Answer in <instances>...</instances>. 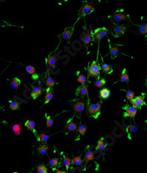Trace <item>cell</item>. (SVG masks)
Wrapping results in <instances>:
<instances>
[{
	"instance_id": "1",
	"label": "cell",
	"mask_w": 147,
	"mask_h": 173,
	"mask_svg": "<svg viewBox=\"0 0 147 173\" xmlns=\"http://www.w3.org/2000/svg\"><path fill=\"white\" fill-rule=\"evenodd\" d=\"M94 10H95V8H94V5L90 3H88L87 1H83L82 7H80L78 12V19L92 14Z\"/></svg>"
},
{
	"instance_id": "2",
	"label": "cell",
	"mask_w": 147,
	"mask_h": 173,
	"mask_svg": "<svg viewBox=\"0 0 147 173\" xmlns=\"http://www.w3.org/2000/svg\"><path fill=\"white\" fill-rule=\"evenodd\" d=\"M102 101L98 102L97 103H90L89 104L88 107V112L90 116H93L94 117H98V116L100 113L101 106H102Z\"/></svg>"
},
{
	"instance_id": "3",
	"label": "cell",
	"mask_w": 147,
	"mask_h": 173,
	"mask_svg": "<svg viewBox=\"0 0 147 173\" xmlns=\"http://www.w3.org/2000/svg\"><path fill=\"white\" fill-rule=\"evenodd\" d=\"M110 18L112 19L113 23H119L122 21L129 20V16L124 14V12L120 10H118L113 16H110Z\"/></svg>"
},
{
	"instance_id": "4",
	"label": "cell",
	"mask_w": 147,
	"mask_h": 173,
	"mask_svg": "<svg viewBox=\"0 0 147 173\" xmlns=\"http://www.w3.org/2000/svg\"><path fill=\"white\" fill-rule=\"evenodd\" d=\"M102 69L100 65L97 61H93L88 67V73L90 76L99 77L100 75V70Z\"/></svg>"
},
{
	"instance_id": "5",
	"label": "cell",
	"mask_w": 147,
	"mask_h": 173,
	"mask_svg": "<svg viewBox=\"0 0 147 173\" xmlns=\"http://www.w3.org/2000/svg\"><path fill=\"white\" fill-rule=\"evenodd\" d=\"M81 40L83 42L85 47L88 48L89 45H90L91 42L94 40V33L91 31H89L88 30H85V33H83L81 37Z\"/></svg>"
},
{
	"instance_id": "6",
	"label": "cell",
	"mask_w": 147,
	"mask_h": 173,
	"mask_svg": "<svg viewBox=\"0 0 147 173\" xmlns=\"http://www.w3.org/2000/svg\"><path fill=\"white\" fill-rule=\"evenodd\" d=\"M108 34V30L105 27H99L96 29L94 31V40L96 42H99V41L105 37Z\"/></svg>"
},
{
	"instance_id": "7",
	"label": "cell",
	"mask_w": 147,
	"mask_h": 173,
	"mask_svg": "<svg viewBox=\"0 0 147 173\" xmlns=\"http://www.w3.org/2000/svg\"><path fill=\"white\" fill-rule=\"evenodd\" d=\"M74 26H71V27H67L63 30L62 33L59 35V38L60 41H65L66 42L69 43L71 38L72 33L74 32Z\"/></svg>"
},
{
	"instance_id": "8",
	"label": "cell",
	"mask_w": 147,
	"mask_h": 173,
	"mask_svg": "<svg viewBox=\"0 0 147 173\" xmlns=\"http://www.w3.org/2000/svg\"><path fill=\"white\" fill-rule=\"evenodd\" d=\"M127 30V27L124 25H115L113 27V30L111 31V33L115 38H120L121 36L124 35V33Z\"/></svg>"
},
{
	"instance_id": "9",
	"label": "cell",
	"mask_w": 147,
	"mask_h": 173,
	"mask_svg": "<svg viewBox=\"0 0 147 173\" xmlns=\"http://www.w3.org/2000/svg\"><path fill=\"white\" fill-rule=\"evenodd\" d=\"M144 97H145V94H142V95L136 97L131 100V103H132V106L135 107L136 108H140L144 105H145V102H144Z\"/></svg>"
},
{
	"instance_id": "10",
	"label": "cell",
	"mask_w": 147,
	"mask_h": 173,
	"mask_svg": "<svg viewBox=\"0 0 147 173\" xmlns=\"http://www.w3.org/2000/svg\"><path fill=\"white\" fill-rule=\"evenodd\" d=\"M108 43H109V49H110V54L111 59L116 58L118 57V55L121 53L120 50H119V47H117V45H112L110 43V41L108 39Z\"/></svg>"
},
{
	"instance_id": "11",
	"label": "cell",
	"mask_w": 147,
	"mask_h": 173,
	"mask_svg": "<svg viewBox=\"0 0 147 173\" xmlns=\"http://www.w3.org/2000/svg\"><path fill=\"white\" fill-rule=\"evenodd\" d=\"M125 110V113H124V117L127 116L131 118H134L136 117V113H137V108H136L133 106H129V105H127L124 108Z\"/></svg>"
},
{
	"instance_id": "12",
	"label": "cell",
	"mask_w": 147,
	"mask_h": 173,
	"mask_svg": "<svg viewBox=\"0 0 147 173\" xmlns=\"http://www.w3.org/2000/svg\"><path fill=\"white\" fill-rule=\"evenodd\" d=\"M85 107V102L82 101H77L74 103V111L77 113H80L84 110Z\"/></svg>"
},
{
	"instance_id": "13",
	"label": "cell",
	"mask_w": 147,
	"mask_h": 173,
	"mask_svg": "<svg viewBox=\"0 0 147 173\" xmlns=\"http://www.w3.org/2000/svg\"><path fill=\"white\" fill-rule=\"evenodd\" d=\"M80 94L83 97H88V85L84 84V85H81V86L77 89V94Z\"/></svg>"
},
{
	"instance_id": "14",
	"label": "cell",
	"mask_w": 147,
	"mask_h": 173,
	"mask_svg": "<svg viewBox=\"0 0 147 173\" xmlns=\"http://www.w3.org/2000/svg\"><path fill=\"white\" fill-rule=\"evenodd\" d=\"M47 61V65L48 66L49 68H53L56 66L57 63V58L55 55H49L46 60Z\"/></svg>"
},
{
	"instance_id": "15",
	"label": "cell",
	"mask_w": 147,
	"mask_h": 173,
	"mask_svg": "<svg viewBox=\"0 0 147 173\" xmlns=\"http://www.w3.org/2000/svg\"><path fill=\"white\" fill-rule=\"evenodd\" d=\"M42 88L39 85H37V86H34L32 88V97L33 100H35L37 97H38L40 94H42Z\"/></svg>"
},
{
	"instance_id": "16",
	"label": "cell",
	"mask_w": 147,
	"mask_h": 173,
	"mask_svg": "<svg viewBox=\"0 0 147 173\" xmlns=\"http://www.w3.org/2000/svg\"><path fill=\"white\" fill-rule=\"evenodd\" d=\"M26 72L28 74L32 75V78L33 79H37L38 77V75L37 74L36 70H35V67L32 66L31 65H27L26 66Z\"/></svg>"
},
{
	"instance_id": "17",
	"label": "cell",
	"mask_w": 147,
	"mask_h": 173,
	"mask_svg": "<svg viewBox=\"0 0 147 173\" xmlns=\"http://www.w3.org/2000/svg\"><path fill=\"white\" fill-rule=\"evenodd\" d=\"M110 95V91L109 90L108 88H102V90L99 92V97L103 100H106L108 98Z\"/></svg>"
},
{
	"instance_id": "18",
	"label": "cell",
	"mask_w": 147,
	"mask_h": 173,
	"mask_svg": "<svg viewBox=\"0 0 147 173\" xmlns=\"http://www.w3.org/2000/svg\"><path fill=\"white\" fill-rule=\"evenodd\" d=\"M101 68L103 70V72H105L107 74H111L113 72V71L112 66L108 65L107 63H105L103 61H102V64H101Z\"/></svg>"
},
{
	"instance_id": "19",
	"label": "cell",
	"mask_w": 147,
	"mask_h": 173,
	"mask_svg": "<svg viewBox=\"0 0 147 173\" xmlns=\"http://www.w3.org/2000/svg\"><path fill=\"white\" fill-rule=\"evenodd\" d=\"M54 97V93L52 89H47V94H46V97H45V101H44V104H47L49 102H50L51 100L53 99Z\"/></svg>"
},
{
	"instance_id": "20",
	"label": "cell",
	"mask_w": 147,
	"mask_h": 173,
	"mask_svg": "<svg viewBox=\"0 0 147 173\" xmlns=\"http://www.w3.org/2000/svg\"><path fill=\"white\" fill-rule=\"evenodd\" d=\"M119 81L127 82V83H128L129 75H128V74H127V69H124L123 71H122V73H121V77H120V80H119Z\"/></svg>"
},
{
	"instance_id": "21",
	"label": "cell",
	"mask_w": 147,
	"mask_h": 173,
	"mask_svg": "<svg viewBox=\"0 0 147 173\" xmlns=\"http://www.w3.org/2000/svg\"><path fill=\"white\" fill-rule=\"evenodd\" d=\"M10 85H11L12 88H14V89H16L21 85V80L18 78H17V77H15V78L12 80Z\"/></svg>"
},
{
	"instance_id": "22",
	"label": "cell",
	"mask_w": 147,
	"mask_h": 173,
	"mask_svg": "<svg viewBox=\"0 0 147 173\" xmlns=\"http://www.w3.org/2000/svg\"><path fill=\"white\" fill-rule=\"evenodd\" d=\"M55 84V80L52 78V77L49 76L47 80V89H51L52 87L54 86V85Z\"/></svg>"
},
{
	"instance_id": "23",
	"label": "cell",
	"mask_w": 147,
	"mask_h": 173,
	"mask_svg": "<svg viewBox=\"0 0 147 173\" xmlns=\"http://www.w3.org/2000/svg\"><path fill=\"white\" fill-rule=\"evenodd\" d=\"M25 126L28 128L30 130H32V131H35V124L33 121L32 120H27L25 123Z\"/></svg>"
},
{
	"instance_id": "24",
	"label": "cell",
	"mask_w": 147,
	"mask_h": 173,
	"mask_svg": "<svg viewBox=\"0 0 147 173\" xmlns=\"http://www.w3.org/2000/svg\"><path fill=\"white\" fill-rule=\"evenodd\" d=\"M48 149L49 147L47 145H41V146H40L37 149V150L38 151V153H40V155H45V154L47 153Z\"/></svg>"
},
{
	"instance_id": "25",
	"label": "cell",
	"mask_w": 147,
	"mask_h": 173,
	"mask_svg": "<svg viewBox=\"0 0 147 173\" xmlns=\"http://www.w3.org/2000/svg\"><path fill=\"white\" fill-rule=\"evenodd\" d=\"M96 149L98 150H101V151H104L106 150V145L105 143L103 142V140L100 139L97 143Z\"/></svg>"
},
{
	"instance_id": "26",
	"label": "cell",
	"mask_w": 147,
	"mask_h": 173,
	"mask_svg": "<svg viewBox=\"0 0 147 173\" xmlns=\"http://www.w3.org/2000/svg\"><path fill=\"white\" fill-rule=\"evenodd\" d=\"M138 32L142 35H147V24L138 25Z\"/></svg>"
},
{
	"instance_id": "27",
	"label": "cell",
	"mask_w": 147,
	"mask_h": 173,
	"mask_svg": "<svg viewBox=\"0 0 147 173\" xmlns=\"http://www.w3.org/2000/svg\"><path fill=\"white\" fill-rule=\"evenodd\" d=\"M10 108L11 110H17L19 109V103L17 100H13V101H10Z\"/></svg>"
},
{
	"instance_id": "28",
	"label": "cell",
	"mask_w": 147,
	"mask_h": 173,
	"mask_svg": "<svg viewBox=\"0 0 147 173\" xmlns=\"http://www.w3.org/2000/svg\"><path fill=\"white\" fill-rule=\"evenodd\" d=\"M85 158L87 161H94V153L91 150H88L85 153Z\"/></svg>"
},
{
	"instance_id": "29",
	"label": "cell",
	"mask_w": 147,
	"mask_h": 173,
	"mask_svg": "<svg viewBox=\"0 0 147 173\" xmlns=\"http://www.w3.org/2000/svg\"><path fill=\"white\" fill-rule=\"evenodd\" d=\"M38 173H47V166L44 164H40L36 167Z\"/></svg>"
},
{
	"instance_id": "30",
	"label": "cell",
	"mask_w": 147,
	"mask_h": 173,
	"mask_svg": "<svg viewBox=\"0 0 147 173\" xmlns=\"http://www.w3.org/2000/svg\"><path fill=\"white\" fill-rule=\"evenodd\" d=\"M13 132L16 136H19L21 134V126L18 124H15L13 126Z\"/></svg>"
},
{
	"instance_id": "31",
	"label": "cell",
	"mask_w": 147,
	"mask_h": 173,
	"mask_svg": "<svg viewBox=\"0 0 147 173\" xmlns=\"http://www.w3.org/2000/svg\"><path fill=\"white\" fill-rule=\"evenodd\" d=\"M105 83L106 81L105 79H97L96 80L95 83H94V85L96 87H97V88H101V87H102L105 84Z\"/></svg>"
},
{
	"instance_id": "32",
	"label": "cell",
	"mask_w": 147,
	"mask_h": 173,
	"mask_svg": "<svg viewBox=\"0 0 147 173\" xmlns=\"http://www.w3.org/2000/svg\"><path fill=\"white\" fill-rule=\"evenodd\" d=\"M63 164L65 165L66 170H69V168L70 167L71 164V160L69 158V157L65 156L63 159Z\"/></svg>"
},
{
	"instance_id": "33",
	"label": "cell",
	"mask_w": 147,
	"mask_h": 173,
	"mask_svg": "<svg viewBox=\"0 0 147 173\" xmlns=\"http://www.w3.org/2000/svg\"><path fill=\"white\" fill-rule=\"evenodd\" d=\"M77 125H76L75 123H74L73 121L69 122V123L68 124V125H67V129H68L69 131H75V130H77Z\"/></svg>"
},
{
	"instance_id": "34",
	"label": "cell",
	"mask_w": 147,
	"mask_h": 173,
	"mask_svg": "<svg viewBox=\"0 0 147 173\" xmlns=\"http://www.w3.org/2000/svg\"><path fill=\"white\" fill-rule=\"evenodd\" d=\"M49 136L44 133H41L39 134V139L42 142H47L49 140Z\"/></svg>"
},
{
	"instance_id": "35",
	"label": "cell",
	"mask_w": 147,
	"mask_h": 173,
	"mask_svg": "<svg viewBox=\"0 0 147 173\" xmlns=\"http://www.w3.org/2000/svg\"><path fill=\"white\" fill-rule=\"evenodd\" d=\"M126 97L127 99L129 100H132L135 98V94H134V92L132 91H126Z\"/></svg>"
},
{
	"instance_id": "36",
	"label": "cell",
	"mask_w": 147,
	"mask_h": 173,
	"mask_svg": "<svg viewBox=\"0 0 147 173\" xmlns=\"http://www.w3.org/2000/svg\"><path fill=\"white\" fill-rule=\"evenodd\" d=\"M77 81H78L79 83H80L81 84H82V85H84V84H85V83H86V77H85V75H79L78 77H77Z\"/></svg>"
},
{
	"instance_id": "37",
	"label": "cell",
	"mask_w": 147,
	"mask_h": 173,
	"mask_svg": "<svg viewBox=\"0 0 147 173\" xmlns=\"http://www.w3.org/2000/svg\"><path fill=\"white\" fill-rule=\"evenodd\" d=\"M127 131H128L129 133H136V132L137 131V127H136V125H131L127 128Z\"/></svg>"
},
{
	"instance_id": "38",
	"label": "cell",
	"mask_w": 147,
	"mask_h": 173,
	"mask_svg": "<svg viewBox=\"0 0 147 173\" xmlns=\"http://www.w3.org/2000/svg\"><path fill=\"white\" fill-rule=\"evenodd\" d=\"M57 164H58V160L57 158H51L49 160V164H50V166H52V168L57 166Z\"/></svg>"
},
{
	"instance_id": "39",
	"label": "cell",
	"mask_w": 147,
	"mask_h": 173,
	"mask_svg": "<svg viewBox=\"0 0 147 173\" xmlns=\"http://www.w3.org/2000/svg\"><path fill=\"white\" fill-rule=\"evenodd\" d=\"M86 130H87V128H86V126H85V125H82L78 128V132L81 135H83L84 133L86 132Z\"/></svg>"
},
{
	"instance_id": "40",
	"label": "cell",
	"mask_w": 147,
	"mask_h": 173,
	"mask_svg": "<svg viewBox=\"0 0 147 173\" xmlns=\"http://www.w3.org/2000/svg\"><path fill=\"white\" fill-rule=\"evenodd\" d=\"M54 124V119L50 117L47 116V125L48 128H51Z\"/></svg>"
},
{
	"instance_id": "41",
	"label": "cell",
	"mask_w": 147,
	"mask_h": 173,
	"mask_svg": "<svg viewBox=\"0 0 147 173\" xmlns=\"http://www.w3.org/2000/svg\"><path fill=\"white\" fill-rule=\"evenodd\" d=\"M72 162H73V164L81 165L82 164V159H81V158H80V157H75V158L73 159Z\"/></svg>"
},
{
	"instance_id": "42",
	"label": "cell",
	"mask_w": 147,
	"mask_h": 173,
	"mask_svg": "<svg viewBox=\"0 0 147 173\" xmlns=\"http://www.w3.org/2000/svg\"><path fill=\"white\" fill-rule=\"evenodd\" d=\"M56 173H64V172H62V171H60V170H57Z\"/></svg>"
},
{
	"instance_id": "43",
	"label": "cell",
	"mask_w": 147,
	"mask_h": 173,
	"mask_svg": "<svg viewBox=\"0 0 147 173\" xmlns=\"http://www.w3.org/2000/svg\"><path fill=\"white\" fill-rule=\"evenodd\" d=\"M64 2H68V1H69V0H63Z\"/></svg>"
},
{
	"instance_id": "44",
	"label": "cell",
	"mask_w": 147,
	"mask_h": 173,
	"mask_svg": "<svg viewBox=\"0 0 147 173\" xmlns=\"http://www.w3.org/2000/svg\"><path fill=\"white\" fill-rule=\"evenodd\" d=\"M146 127H147V121H146Z\"/></svg>"
}]
</instances>
